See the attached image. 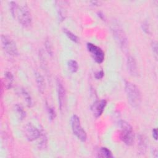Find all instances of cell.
<instances>
[{
    "label": "cell",
    "instance_id": "obj_4",
    "mask_svg": "<svg viewBox=\"0 0 158 158\" xmlns=\"http://www.w3.org/2000/svg\"><path fill=\"white\" fill-rule=\"evenodd\" d=\"M119 132L120 139L127 145L133 144L135 139V133L133 127L125 120L119 122Z\"/></svg>",
    "mask_w": 158,
    "mask_h": 158
},
{
    "label": "cell",
    "instance_id": "obj_14",
    "mask_svg": "<svg viewBox=\"0 0 158 158\" xmlns=\"http://www.w3.org/2000/svg\"><path fill=\"white\" fill-rule=\"evenodd\" d=\"M98 157H104V158H110L113 157L112 152L106 147L101 148L98 152Z\"/></svg>",
    "mask_w": 158,
    "mask_h": 158
},
{
    "label": "cell",
    "instance_id": "obj_7",
    "mask_svg": "<svg viewBox=\"0 0 158 158\" xmlns=\"http://www.w3.org/2000/svg\"><path fill=\"white\" fill-rule=\"evenodd\" d=\"M86 48L95 62L101 64L104 61V52L101 48L91 43L86 44Z\"/></svg>",
    "mask_w": 158,
    "mask_h": 158
},
{
    "label": "cell",
    "instance_id": "obj_9",
    "mask_svg": "<svg viewBox=\"0 0 158 158\" xmlns=\"http://www.w3.org/2000/svg\"><path fill=\"white\" fill-rule=\"evenodd\" d=\"M57 96H58V102H59V107L61 111L64 108L65 103V88L60 81V80H57Z\"/></svg>",
    "mask_w": 158,
    "mask_h": 158
},
{
    "label": "cell",
    "instance_id": "obj_26",
    "mask_svg": "<svg viewBox=\"0 0 158 158\" xmlns=\"http://www.w3.org/2000/svg\"><path fill=\"white\" fill-rule=\"evenodd\" d=\"M152 137L155 140H157V129L156 128H154L152 131Z\"/></svg>",
    "mask_w": 158,
    "mask_h": 158
},
{
    "label": "cell",
    "instance_id": "obj_5",
    "mask_svg": "<svg viewBox=\"0 0 158 158\" xmlns=\"http://www.w3.org/2000/svg\"><path fill=\"white\" fill-rule=\"evenodd\" d=\"M71 127L73 134L76 137L82 142H85L86 140V133L81 125L80 118L78 115L74 114L70 118Z\"/></svg>",
    "mask_w": 158,
    "mask_h": 158
},
{
    "label": "cell",
    "instance_id": "obj_17",
    "mask_svg": "<svg viewBox=\"0 0 158 158\" xmlns=\"http://www.w3.org/2000/svg\"><path fill=\"white\" fill-rule=\"evenodd\" d=\"M67 67L69 70L72 73L77 72L78 69V65L77 62L73 59H70L67 62Z\"/></svg>",
    "mask_w": 158,
    "mask_h": 158
},
{
    "label": "cell",
    "instance_id": "obj_23",
    "mask_svg": "<svg viewBox=\"0 0 158 158\" xmlns=\"http://www.w3.org/2000/svg\"><path fill=\"white\" fill-rule=\"evenodd\" d=\"M141 28L143 29V30L146 33H149V24L146 22H144L141 24Z\"/></svg>",
    "mask_w": 158,
    "mask_h": 158
},
{
    "label": "cell",
    "instance_id": "obj_11",
    "mask_svg": "<svg viewBox=\"0 0 158 158\" xmlns=\"http://www.w3.org/2000/svg\"><path fill=\"white\" fill-rule=\"evenodd\" d=\"M127 65L128 70L129 71L130 73L132 76H137L138 74L137 64H136L135 59L133 57H131V56L128 57L127 61Z\"/></svg>",
    "mask_w": 158,
    "mask_h": 158
},
{
    "label": "cell",
    "instance_id": "obj_25",
    "mask_svg": "<svg viewBox=\"0 0 158 158\" xmlns=\"http://www.w3.org/2000/svg\"><path fill=\"white\" fill-rule=\"evenodd\" d=\"M104 71L102 70H100V71H98L97 72L95 73L94 74V77L95 78H96L97 80H99V79H101L103 77H104Z\"/></svg>",
    "mask_w": 158,
    "mask_h": 158
},
{
    "label": "cell",
    "instance_id": "obj_27",
    "mask_svg": "<svg viewBox=\"0 0 158 158\" xmlns=\"http://www.w3.org/2000/svg\"><path fill=\"white\" fill-rule=\"evenodd\" d=\"M97 14H98V16L101 19H102V20H104L105 19V18H104V14H103L102 12H98L97 13Z\"/></svg>",
    "mask_w": 158,
    "mask_h": 158
},
{
    "label": "cell",
    "instance_id": "obj_21",
    "mask_svg": "<svg viewBox=\"0 0 158 158\" xmlns=\"http://www.w3.org/2000/svg\"><path fill=\"white\" fill-rule=\"evenodd\" d=\"M45 46H46V51L48 52V54L50 56H52V54H53V50H52V46H51L49 41H48V40L46 41V42H45Z\"/></svg>",
    "mask_w": 158,
    "mask_h": 158
},
{
    "label": "cell",
    "instance_id": "obj_15",
    "mask_svg": "<svg viewBox=\"0 0 158 158\" xmlns=\"http://www.w3.org/2000/svg\"><path fill=\"white\" fill-rule=\"evenodd\" d=\"M41 134L40 137L39 138L40 142L38 143V147L40 149H45L47 146L48 139H47L46 135L44 133V131L43 129H41Z\"/></svg>",
    "mask_w": 158,
    "mask_h": 158
},
{
    "label": "cell",
    "instance_id": "obj_6",
    "mask_svg": "<svg viewBox=\"0 0 158 158\" xmlns=\"http://www.w3.org/2000/svg\"><path fill=\"white\" fill-rule=\"evenodd\" d=\"M1 42L4 51L9 56H15L18 55V49L15 41L8 35H2Z\"/></svg>",
    "mask_w": 158,
    "mask_h": 158
},
{
    "label": "cell",
    "instance_id": "obj_13",
    "mask_svg": "<svg viewBox=\"0 0 158 158\" xmlns=\"http://www.w3.org/2000/svg\"><path fill=\"white\" fill-rule=\"evenodd\" d=\"M14 80V76L10 72H6L4 78V85L5 88L7 89L11 88Z\"/></svg>",
    "mask_w": 158,
    "mask_h": 158
},
{
    "label": "cell",
    "instance_id": "obj_16",
    "mask_svg": "<svg viewBox=\"0 0 158 158\" xmlns=\"http://www.w3.org/2000/svg\"><path fill=\"white\" fill-rule=\"evenodd\" d=\"M63 31L65 34V35L68 37V38L70 39L72 41L75 43H78L79 42V38H78V36L76 35H75L73 33H72L71 31H70L69 30L64 28H63Z\"/></svg>",
    "mask_w": 158,
    "mask_h": 158
},
{
    "label": "cell",
    "instance_id": "obj_24",
    "mask_svg": "<svg viewBox=\"0 0 158 158\" xmlns=\"http://www.w3.org/2000/svg\"><path fill=\"white\" fill-rule=\"evenodd\" d=\"M151 47H152V51L154 53L156 59H157V43L156 41H153L151 44Z\"/></svg>",
    "mask_w": 158,
    "mask_h": 158
},
{
    "label": "cell",
    "instance_id": "obj_1",
    "mask_svg": "<svg viewBox=\"0 0 158 158\" xmlns=\"http://www.w3.org/2000/svg\"><path fill=\"white\" fill-rule=\"evenodd\" d=\"M10 12L14 19H16L21 25L27 28L31 24V16L28 7L26 5L19 6L16 2H9Z\"/></svg>",
    "mask_w": 158,
    "mask_h": 158
},
{
    "label": "cell",
    "instance_id": "obj_12",
    "mask_svg": "<svg viewBox=\"0 0 158 158\" xmlns=\"http://www.w3.org/2000/svg\"><path fill=\"white\" fill-rule=\"evenodd\" d=\"M35 77L38 91L41 93H43L45 89V81L43 77L40 72L37 71L35 72Z\"/></svg>",
    "mask_w": 158,
    "mask_h": 158
},
{
    "label": "cell",
    "instance_id": "obj_8",
    "mask_svg": "<svg viewBox=\"0 0 158 158\" xmlns=\"http://www.w3.org/2000/svg\"><path fill=\"white\" fill-rule=\"evenodd\" d=\"M24 133L29 141H33L39 139L41 134V130L31 123H28L24 127Z\"/></svg>",
    "mask_w": 158,
    "mask_h": 158
},
{
    "label": "cell",
    "instance_id": "obj_18",
    "mask_svg": "<svg viewBox=\"0 0 158 158\" xmlns=\"http://www.w3.org/2000/svg\"><path fill=\"white\" fill-rule=\"evenodd\" d=\"M22 94L24 99L25 100L27 105L28 107H31L33 105V102H32V99H31L30 94L28 93V92L26 89H22Z\"/></svg>",
    "mask_w": 158,
    "mask_h": 158
},
{
    "label": "cell",
    "instance_id": "obj_20",
    "mask_svg": "<svg viewBox=\"0 0 158 158\" xmlns=\"http://www.w3.org/2000/svg\"><path fill=\"white\" fill-rule=\"evenodd\" d=\"M47 110H48V114L49 120H53L55 118L56 115L54 109L52 107H51L47 105Z\"/></svg>",
    "mask_w": 158,
    "mask_h": 158
},
{
    "label": "cell",
    "instance_id": "obj_19",
    "mask_svg": "<svg viewBox=\"0 0 158 158\" xmlns=\"http://www.w3.org/2000/svg\"><path fill=\"white\" fill-rule=\"evenodd\" d=\"M15 110L16 112V113L17 114L20 120H23L25 116H26V113H25V111L24 110L23 108L22 107V106L20 104H16L15 106Z\"/></svg>",
    "mask_w": 158,
    "mask_h": 158
},
{
    "label": "cell",
    "instance_id": "obj_3",
    "mask_svg": "<svg viewBox=\"0 0 158 158\" xmlns=\"http://www.w3.org/2000/svg\"><path fill=\"white\" fill-rule=\"evenodd\" d=\"M111 31L115 41L121 49L124 52L127 51L128 48V41L123 28L117 23H113L111 25Z\"/></svg>",
    "mask_w": 158,
    "mask_h": 158
},
{
    "label": "cell",
    "instance_id": "obj_22",
    "mask_svg": "<svg viewBox=\"0 0 158 158\" xmlns=\"http://www.w3.org/2000/svg\"><path fill=\"white\" fill-rule=\"evenodd\" d=\"M139 147L140 151L144 152L145 149H146V142H145L144 139L143 138H140V139H139Z\"/></svg>",
    "mask_w": 158,
    "mask_h": 158
},
{
    "label": "cell",
    "instance_id": "obj_10",
    "mask_svg": "<svg viewBox=\"0 0 158 158\" xmlns=\"http://www.w3.org/2000/svg\"><path fill=\"white\" fill-rule=\"evenodd\" d=\"M106 104L107 101L105 99H99L94 102L91 106V110L93 115L96 118L100 117L104 112Z\"/></svg>",
    "mask_w": 158,
    "mask_h": 158
},
{
    "label": "cell",
    "instance_id": "obj_2",
    "mask_svg": "<svg viewBox=\"0 0 158 158\" xmlns=\"http://www.w3.org/2000/svg\"><path fill=\"white\" fill-rule=\"evenodd\" d=\"M125 88L130 104L133 107H138L141 102V94L138 86L130 81H126Z\"/></svg>",
    "mask_w": 158,
    "mask_h": 158
}]
</instances>
